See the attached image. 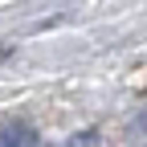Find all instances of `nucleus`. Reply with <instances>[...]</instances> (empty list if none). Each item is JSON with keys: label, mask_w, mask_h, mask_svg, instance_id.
Returning <instances> with one entry per match:
<instances>
[{"label": "nucleus", "mask_w": 147, "mask_h": 147, "mask_svg": "<svg viewBox=\"0 0 147 147\" xmlns=\"http://www.w3.org/2000/svg\"><path fill=\"white\" fill-rule=\"evenodd\" d=\"M0 147H45V143L37 139V131L12 123V127H0Z\"/></svg>", "instance_id": "nucleus-1"}]
</instances>
